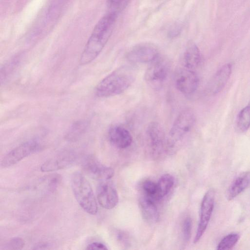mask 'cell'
<instances>
[{"label":"cell","instance_id":"obj_1","mask_svg":"<svg viewBox=\"0 0 250 250\" xmlns=\"http://www.w3.org/2000/svg\"><path fill=\"white\" fill-rule=\"evenodd\" d=\"M117 16L107 12L97 23L80 56L81 65L89 63L100 54L111 36Z\"/></svg>","mask_w":250,"mask_h":250},{"label":"cell","instance_id":"obj_2","mask_svg":"<svg viewBox=\"0 0 250 250\" xmlns=\"http://www.w3.org/2000/svg\"><path fill=\"white\" fill-rule=\"evenodd\" d=\"M135 79V70L132 68L127 66H122L101 81L95 88V94L100 98L120 94L133 83Z\"/></svg>","mask_w":250,"mask_h":250},{"label":"cell","instance_id":"obj_3","mask_svg":"<svg viewBox=\"0 0 250 250\" xmlns=\"http://www.w3.org/2000/svg\"><path fill=\"white\" fill-rule=\"evenodd\" d=\"M71 188L81 207L87 213L95 215L98 211L97 201L88 181L80 172H74L71 177Z\"/></svg>","mask_w":250,"mask_h":250},{"label":"cell","instance_id":"obj_4","mask_svg":"<svg viewBox=\"0 0 250 250\" xmlns=\"http://www.w3.org/2000/svg\"><path fill=\"white\" fill-rule=\"evenodd\" d=\"M195 122V114L190 108L183 110L178 114L167 138V151L173 150L192 128Z\"/></svg>","mask_w":250,"mask_h":250},{"label":"cell","instance_id":"obj_5","mask_svg":"<svg viewBox=\"0 0 250 250\" xmlns=\"http://www.w3.org/2000/svg\"><path fill=\"white\" fill-rule=\"evenodd\" d=\"M149 63L145 74V79L152 87L158 88L169 74L170 61L167 57L159 54Z\"/></svg>","mask_w":250,"mask_h":250},{"label":"cell","instance_id":"obj_6","mask_svg":"<svg viewBox=\"0 0 250 250\" xmlns=\"http://www.w3.org/2000/svg\"><path fill=\"white\" fill-rule=\"evenodd\" d=\"M41 148V144L37 140H32L24 142L3 157L1 161V167L5 168L13 166Z\"/></svg>","mask_w":250,"mask_h":250},{"label":"cell","instance_id":"obj_7","mask_svg":"<svg viewBox=\"0 0 250 250\" xmlns=\"http://www.w3.org/2000/svg\"><path fill=\"white\" fill-rule=\"evenodd\" d=\"M215 194L212 189L208 190L202 199L198 228L194 239L197 243L204 234L210 221L214 206Z\"/></svg>","mask_w":250,"mask_h":250},{"label":"cell","instance_id":"obj_8","mask_svg":"<svg viewBox=\"0 0 250 250\" xmlns=\"http://www.w3.org/2000/svg\"><path fill=\"white\" fill-rule=\"evenodd\" d=\"M146 133L149 146L153 155L159 156L167 150L165 131L159 123H150L146 128Z\"/></svg>","mask_w":250,"mask_h":250},{"label":"cell","instance_id":"obj_9","mask_svg":"<svg viewBox=\"0 0 250 250\" xmlns=\"http://www.w3.org/2000/svg\"><path fill=\"white\" fill-rule=\"evenodd\" d=\"M199 83V78L193 70L184 67L176 73L175 86L180 92L184 94L193 93L197 90Z\"/></svg>","mask_w":250,"mask_h":250},{"label":"cell","instance_id":"obj_10","mask_svg":"<svg viewBox=\"0 0 250 250\" xmlns=\"http://www.w3.org/2000/svg\"><path fill=\"white\" fill-rule=\"evenodd\" d=\"M158 48L153 44L143 43L132 47L127 53V60L133 63H149L159 55Z\"/></svg>","mask_w":250,"mask_h":250},{"label":"cell","instance_id":"obj_11","mask_svg":"<svg viewBox=\"0 0 250 250\" xmlns=\"http://www.w3.org/2000/svg\"><path fill=\"white\" fill-rule=\"evenodd\" d=\"M84 170L92 178L102 181L111 179L114 175V170L104 165L93 156L86 157L83 162Z\"/></svg>","mask_w":250,"mask_h":250},{"label":"cell","instance_id":"obj_12","mask_svg":"<svg viewBox=\"0 0 250 250\" xmlns=\"http://www.w3.org/2000/svg\"><path fill=\"white\" fill-rule=\"evenodd\" d=\"M97 198L101 206L106 209L113 208L119 201L117 190L112 185L105 181H102L98 185Z\"/></svg>","mask_w":250,"mask_h":250},{"label":"cell","instance_id":"obj_13","mask_svg":"<svg viewBox=\"0 0 250 250\" xmlns=\"http://www.w3.org/2000/svg\"><path fill=\"white\" fill-rule=\"evenodd\" d=\"M110 142L115 147L124 149L129 146L132 142V137L129 131L120 125H114L108 131Z\"/></svg>","mask_w":250,"mask_h":250},{"label":"cell","instance_id":"obj_14","mask_svg":"<svg viewBox=\"0 0 250 250\" xmlns=\"http://www.w3.org/2000/svg\"><path fill=\"white\" fill-rule=\"evenodd\" d=\"M76 156L70 152L63 153L47 160L41 167L42 172H52L65 168L72 165Z\"/></svg>","mask_w":250,"mask_h":250},{"label":"cell","instance_id":"obj_15","mask_svg":"<svg viewBox=\"0 0 250 250\" xmlns=\"http://www.w3.org/2000/svg\"><path fill=\"white\" fill-rule=\"evenodd\" d=\"M231 71V63H227L222 66L211 80L208 88L209 92L212 94L220 92L227 83Z\"/></svg>","mask_w":250,"mask_h":250},{"label":"cell","instance_id":"obj_16","mask_svg":"<svg viewBox=\"0 0 250 250\" xmlns=\"http://www.w3.org/2000/svg\"><path fill=\"white\" fill-rule=\"evenodd\" d=\"M250 185V171L239 174L230 184L227 191L226 197L230 201L243 192Z\"/></svg>","mask_w":250,"mask_h":250},{"label":"cell","instance_id":"obj_17","mask_svg":"<svg viewBox=\"0 0 250 250\" xmlns=\"http://www.w3.org/2000/svg\"><path fill=\"white\" fill-rule=\"evenodd\" d=\"M155 202L143 195L139 199V206L143 218L148 223H156L159 218V213Z\"/></svg>","mask_w":250,"mask_h":250},{"label":"cell","instance_id":"obj_18","mask_svg":"<svg viewBox=\"0 0 250 250\" xmlns=\"http://www.w3.org/2000/svg\"><path fill=\"white\" fill-rule=\"evenodd\" d=\"M200 61L201 54L198 46L193 42H189L184 54V67L193 70L198 66Z\"/></svg>","mask_w":250,"mask_h":250},{"label":"cell","instance_id":"obj_19","mask_svg":"<svg viewBox=\"0 0 250 250\" xmlns=\"http://www.w3.org/2000/svg\"><path fill=\"white\" fill-rule=\"evenodd\" d=\"M157 184V201H159L170 191L174 185V178L170 174H165L161 176Z\"/></svg>","mask_w":250,"mask_h":250},{"label":"cell","instance_id":"obj_20","mask_svg":"<svg viewBox=\"0 0 250 250\" xmlns=\"http://www.w3.org/2000/svg\"><path fill=\"white\" fill-rule=\"evenodd\" d=\"M89 123L86 120H79L74 122L69 127L66 138L69 141H75L81 137L87 130Z\"/></svg>","mask_w":250,"mask_h":250},{"label":"cell","instance_id":"obj_21","mask_svg":"<svg viewBox=\"0 0 250 250\" xmlns=\"http://www.w3.org/2000/svg\"><path fill=\"white\" fill-rule=\"evenodd\" d=\"M250 127V105L243 108L238 115L236 129L239 132H244Z\"/></svg>","mask_w":250,"mask_h":250},{"label":"cell","instance_id":"obj_22","mask_svg":"<svg viewBox=\"0 0 250 250\" xmlns=\"http://www.w3.org/2000/svg\"><path fill=\"white\" fill-rule=\"evenodd\" d=\"M240 238L237 233H230L224 237L217 246L218 250L231 249L237 243Z\"/></svg>","mask_w":250,"mask_h":250},{"label":"cell","instance_id":"obj_23","mask_svg":"<svg viewBox=\"0 0 250 250\" xmlns=\"http://www.w3.org/2000/svg\"><path fill=\"white\" fill-rule=\"evenodd\" d=\"M143 195L157 201V184L152 181H145L142 185Z\"/></svg>","mask_w":250,"mask_h":250},{"label":"cell","instance_id":"obj_24","mask_svg":"<svg viewBox=\"0 0 250 250\" xmlns=\"http://www.w3.org/2000/svg\"><path fill=\"white\" fill-rule=\"evenodd\" d=\"M131 0H107L108 12L114 13L118 15Z\"/></svg>","mask_w":250,"mask_h":250},{"label":"cell","instance_id":"obj_25","mask_svg":"<svg viewBox=\"0 0 250 250\" xmlns=\"http://www.w3.org/2000/svg\"><path fill=\"white\" fill-rule=\"evenodd\" d=\"M24 241L21 237H16L11 238L3 246L2 250H21L24 246Z\"/></svg>","mask_w":250,"mask_h":250},{"label":"cell","instance_id":"obj_26","mask_svg":"<svg viewBox=\"0 0 250 250\" xmlns=\"http://www.w3.org/2000/svg\"><path fill=\"white\" fill-rule=\"evenodd\" d=\"M192 230V220L189 217H187L182 224V232L183 240L185 242L189 241Z\"/></svg>","mask_w":250,"mask_h":250},{"label":"cell","instance_id":"obj_27","mask_svg":"<svg viewBox=\"0 0 250 250\" xmlns=\"http://www.w3.org/2000/svg\"><path fill=\"white\" fill-rule=\"evenodd\" d=\"M61 181V177L59 174H53L49 177L47 181V189L50 191L55 190Z\"/></svg>","mask_w":250,"mask_h":250},{"label":"cell","instance_id":"obj_28","mask_svg":"<svg viewBox=\"0 0 250 250\" xmlns=\"http://www.w3.org/2000/svg\"><path fill=\"white\" fill-rule=\"evenodd\" d=\"M86 250H107V247L103 243L100 242H93L88 244L86 248Z\"/></svg>","mask_w":250,"mask_h":250},{"label":"cell","instance_id":"obj_29","mask_svg":"<svg viewBox=\"0 0 250 250\" xmlns=\"http://www.w3.org/2000/svg\"><path fill=\"white\" fill-rule=\"evenodd\" d=\"M181 27L179 25H175L172 27L168 33L170 38H174L179 35L181 32Z\"/></svg>","mask_w":250,"mask_h":250},{"label":"cell","instance_id":"obj_30","mask_svg":"<svg viewBox=\"0 0 250 250\" xmlns=\"http://www.w3.org/2000/svg\"><path fill=\"white\" fill-rule=\"evenodd\" d=\"M49 247V245L48 244H45V243H43V244H40L37 246H36V247H35L34 248V249H48V247Z\"/></svg>","mask_w":250,"mask_h":250}]
</instances>
